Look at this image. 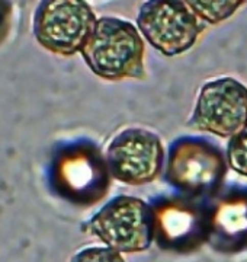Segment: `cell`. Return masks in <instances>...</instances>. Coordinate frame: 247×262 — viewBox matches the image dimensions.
Returning <instances> with one entry per match:
<instances>
[{"instance_id": "cell-1", "label": "cell", "mask_w": 247, "mask_h": 262, "mask_svg": "<svg viewBox=\"0 0 247 262\" xmlns=\"http://www.w3.org/2000/svg\"><path fill=\"white\" fill-rule=\"evenodd\" d=\"M144 50L135 25L125 19L102 16L80 54L96 76L116 82L144 79Z\"/></svg>"}, {"instance_id": "cell-2", "label": "cell", "mask_w": 247, "mask_h": 262, "mask_svg": "<svg viewBox=\"0 0 247 262\" xmlns=\"http://www.w3.org/2000/svg\"><path fill=\"white\" fill-rule=\"evenodd\" d=\"M85 230L121 255L144 252L154 241L156 214L141 198L118 195L90 217Z\"/></svg>"}, {"instance_id": "cell-3", "label": "cell", "mask_w": 247, "mask_h": 262, "mask_svg": "<svg viewBox=\"0 0 247 262\" xmlns=\"http://www.w3.org/2000/svg\"><path fill=\"white\" fill-rule=\"evenodd\" d=\"M93 9L80 0L41 2L32 20V32L39 46L60 56L82 53L96 27Z\"/></svg>"}, {"instance_id": "cell-4", "label": "cell", "mask_w": 247, "mask_h": 262, "mask_svg": "<svg viewBox=\"0 0 247 262\" xmlns=\"http://www.w3.org/2000/svg\"><path fill=\"white\" fill-rule=\"evenodd\" d=\"M204 24L186 2H145L137 15V28L154 50L166 57L186 53L204 32Z\"/></svg>"}, {"instance_id": "cell-5", "label": "cell", "mask_w": 247, "mask_h": 262, "mask_svg": "<svg viewBox=\"0 0 247 262\" xmlns=\"http://www.w3.org/2000/svg\"><path fill=\"white\" fill-rule=\"evenodd\" d=\"M189 125L231 139L247 125V88L234 77H218L201 88Z\"/></svg>"}, {"instance_id": "cell-6", "label": "cell", "mask_w": 247, "mask_h": 262, "mask_svg": "<svg viewBox=\"0 0 247 262\" xmlns=\"http://www.w3.org/2000/svg\"><path fill=\"white\" fill-rule=\"evenodd\" d=\"M162 139L147 128H125L106 150V168L111 177L127 185L153 182L163 170Z\"/></svg>"}, {"instance_id": "cell-7", "label": "cell", "mask_w": 247, "mask_h": 262, "mask_svg": "<svg viewBox=\"0 0 247 262\" xmlns=\"http://www.w3.org/2000/svg\"><path fill=\"white\" fill-rule=\"evenodd\" d=\"M189 5V8L193 10V13L204 22V24H211V25H217L219 22L226 20L230 16H233L240 6H243V2H198V0H190L186 2Z\"/></svg>"}, {"instance_id": "cell-8", "label": "cell", "mask_w": 247, "mask_h": 262, "mask_svg": "<svg viewBox=\"0 0 247 262\" xmlns=\"http://www.w3.org/2000/svg\"><path fill=\"white\" fill-rule=\"evenodd\" d=\"M226 159L234 172L247 178V125L228 140Z\"/></svg>"}, {"instance_id": "cell-9", "label": "cell", "mask_w": 247, "mask_h": 262, "mask_svg": "<svg viewBox=\"0 0 247 262\" xmlns=\"http://www.w3.org/2000/svg\"><path fill=\"white\" fill-rule=\"evenodd\" d=\"M71 262H127L122 255L106 246L85 248L73 256Z\"/></svg>"}]
</instances>
